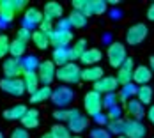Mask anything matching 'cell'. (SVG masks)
<instances>
[{"label":"cell","instance_id":"1","mask_svg":"<svg viewBox=\"0 0 154 138\" xmlns=\"http://www.w3.org/2000/svg\"><path fill=\"white\" fill-rule=\"evenodd\" d=\"M57 78L64 81V83H67V85H71V83H76L82 80V69H80V66L75 64V62H69V64H66V66H62L57 69Z\"/></svg>","mask_w":154,"mask_h":138},{"label":"cell","instance_id":"2","mask_svg":"<svg viewBox=\"0 0 154 138\" xmlns=\"http://www.w3.org/2000/svg\"><path fill=\"white\" fill-rule=\"evenodd\" d=\"M83 108H85L87 115L97 117L103 110V96L96 90H89L83 97Z\"/></svg>","mask_w":154,"mask_h":138},{"label":"cell","instance_id":"3","mask_svg":"<svg viewBox=\"0 0 154 138\" xmlns=\"http://www.w3.org/2000/svg\"><path fill=\"white\" fill-rule=\"evenodd\" d=\"M73 99H75V92L71 90L69 85H60L51 92V103L59 108H66L67 105H71Z\"/></svg>","mask_w":154,"mask_h":138},{"label":"cell","instance_id":"4","mask_svg":"<svg viewBox=\"0 0 154 138\" xmlns=\"http://www.w3.org/2000/svg\"><path fill=\"white\" fill-rule=\"evenodd\" d=\"M106 57H108V62L112 67H121L124 62L128 60L126 57V48H124L122 43H112V44L106 48Z\"/></svg>","mask_w":154,"mask_h":138},{"label":"cell","instance_id":"5","mask_svg":"<svg viewBox=\"0 0 154 138\" xmlns=\"http://www.w3.org/2000/svg\"><path fill=\"white\" fill-rule=\"evenodd\" d=\"M0 89L9 94V96H14L20 97L25 94V83H23V78H2L0 80Z\"/></svg>","mask_w":154,"mask_h":138},{"label":"cell","instance_id":"6","mask_svg":"<svg viewBox=\"0 0 154 138\" xmlns=\"http://www.w3.org/2000/svg\"><path fill=\"white\" fill-rule=\"evenodd\" d=\"M147 25L145 23H135V25H131L128 32H126V41H128V44L131 46H137L140 44L145 37H147Z\"/></svg>","mask_w":154,"mask_h":138},{"label":"cell","instance_id":"7","mask_svg":"<svg viewBox=\"0 0 154 138\" xmlns=\"http://www.w3.org/2000/svg\"><path fill=\"white\" fill-rule=\"evenodd\" d=\"M87 127H89V117L83 115L80 110H73V113H71V117L67 121V129L71 133H76L78 135V133H82Z\"/></svg>","mask_w":154,"mask_h":138},{"label":"cell","instance_id":"8","mask_svg":"<svg viewBox=\"0 0 154 138\" xmlns=\"http://www.w3.org/2000/svg\"><path fill=\"white\" fill-rule=\"evenodd\" d=\"M37 76H39V81L43 85H48L53 81V78H57V71H55V64L51 60H43L39 62V67H37Z\"/></svg>","mask_w":154,"mask_h":138},{"label":"cell","instance_id":"9","mask_svg":"<svg viewBox=\"0 0 154 138\" xmlns=\"http://www.w3.org/2000/svg\"><path fill=\"white\" fill-rule=\"evenodd\" d=\"M2 71H4V76L5 78H20L23 76V66H21V60L20 59H5L4 64H2Z\"/></svg>","mask_w":154,"mask_h":138},{"label":"cell","instance_id":"10","mask_svg":"<svg viewBox=\"0 0 154 138\" xmlns=\"http://www.w3.org/2000/svg\"><path fill=\"white\" fill-rule=\"evenodd\" d=\"M73 41V32L64 30V29H55L50 34V44L53 48H66Z\"/></svg>","mask_w":154,"mask_h":138},{"label":"cell","instance_id":"11","mask_svg":"<svg viewBox=\"0 0 154 138\" xmlns=\"http://www.w3.org/2000/svg\"><path fill=\"white\" fill-rule=\"evenodd\" d=\"M117 85H119V81H117L115 76H103L101 80H97V81L94 83L92 90L99 92L101 96H103V94H105V96H106V94H115Z\"/></svg>","mask_w":154,"mask_h":138},{"label":"cell","instance_id":"12","mask_svg":"<svg viewBox=\"0 0 154 138\" xmlns=\"http://www.w3.org/2000/svg\"><path fill=\"white\" fill-rule=\"evenodd\" d=\"M147 135L145 126L142 124V121H126V127H124V136L126 138H143Z\"/></svg>","mask_w":154,"mask_h":138},{"label":"cell","instance_id":"13","mask_svg":"<svg viewBox=\"0 0 154 138\" xmlns=\"http://www.w3.org/2000/svg\"><path fill=\"white\" fill-rule=\"evenodd\" d=\"M133 71H135L133 60H131V59H128V60L119 67V71H117V76H115V78H117V81H119L122 87L129 85V83L133 81Z\"/></svg>","mask_w":154,"mask_h":138},{"label":"cell","instance_id":"14","mask_svg":"<svg viewBox=\"0 0 154 138\" xmlns=\"http://www.w3.org/2000/svg\"><path fill=\"white\" fill-rule=\"evenodd\" d=\"M45 20V14L39 11V9H35V7H29L27 11H25V14H23V27H27V29H30V27H39V23Z\"/></svg>","mask_w":154,"mask_h":138},{"label":"cell","instance_id":"15","mask_svg":"<svg viewBox=\"0 0 154 138\" xmlns=\"http://www.w3.org/2000/svg\"><path fill=\"white\" fill-rule=\"evenodd\" d=\"M101 59H103V53L99 48H87L85 53L80 57V62H83L87 67H91V66H99L97 62H101Z\"/></svg>","mask_w":154,"mask_h":138},{"label":"cell","instance_id":"16","mask_svg":"<svg viewBox=\"0 0 154 138\" xmlns=\"http://www.w3.org/2000/svg\"><path fill=\"white\" fill-rule=\"evenodd\" d=\"M151 78H152L151 67H147V66H138V67H135V71H133V81H135L138 87L147 85V83L151 81Z\"/></svg>","mask_w":154,"mask_h":138},{"label":"cell","instance_id":"17","mask_svg":"<svg viewBox=\"0 0 154 138\" xmlns=\"http://www.w3.org/2000/svg\"><path fill=\"white\" fill-rule=\"evenodd\" d=\"M51 62L55 66H66L69 62H73V57H71V48H55L53 50V57H51Z\"/></svg>","mask_w":154,"mask_h":138},{"label":"cell","instance_id":"18","mask_svg":"<svg viewBox=\"0 0 154 138\" xmlns=\"http://www.w3.org/2000/svg\"><path fill=\"white\" fill-rule=\"evenodd\" d=\"M106 2L105 0H87V5H85V11H83V14L87 16H99L103 14L105 11H106Z\"/></svg>","mask_w":154,"mask_h":138},{"label":"cell","instance_id":"19","mask_svg":"<svg viewBox=\"0 0 154 138\" xmlns=\"http://www.w3.org/2000/svg\"><path fill=\"white\" fill-rule=\"evenodd\" d=\"M105 76V71H103V67L101 66H91V67H85V69H82V80L83 81H97V80H101V78Z\"/></svg>","mask_w":154,"mask_h":138},{"label":"cell","instance_id":"20","mask_svg":"<svg viewBox=\"0 0 154 138\" xmlns=\"http://www.w3.org/2000/svg\"><path fill=\"white\" fill-rule=\"evenodd\" d=\"M23 83H25V90L29 94H34V92L39 89V76H37V71H27L23 73Z\"/></svg>","mask_w":154,"mask_h":138},{"label":"cell","instance_id":"21","mask_svg":"<svg viewBox=\"0 0 154 138\" xmlns=\"http://www.w3.org/2000/svg\"><path fill=\"white\" fill-rule=\"evenodd\" d=\"M64 13V9H62V5L59 2H48L46 5H45V9H43V14L46 20H59Z\"/></svg>","mask_w":154,"mask_h":138},{"label":"cell","instance_id":"22","mask_svg":"<svg viewBox=\"0 0 154 138\" xmlns=\"http://www.w3.org/2000/svg\"><path fill=\"white\" fill-rule=\"evenodd\" d=\"M21 124H23V127H25L27 131L37 127V126H39V112H37L35 108H29L27 113H25V117L21 119Z\"/></svg>","mask_w":154,"mask_h":138},{"label":"cell","instance_id":"23","mask_svg":"<svg viewBox=\"0 0 154 138\" xmlns=\"http://www.w3.org/2000/svg\"><path fill=\"white\" fill-rule=\"evenodd\" d=\"M27 110L29 108L25 106V105H14L13 108H9V110L4 112V119H7V121H21L25 117Z\"/></svg>","mask_w":154,"mask_h":138},{"label":"cell","instance_id":"24","mask_svg":"<svg viewBox=\"0 0 154 138\" xmlns=\"http://www.w3.org/2000/svg\"><path fill=\"white\" fill-rule=\"evenodd\" d=\"M128 113H129L135 121H140L143 115H147V112L143 110V105L140 103L138 99H129V101H128Z\"/></svg>","mask_w":154,"mask_h":138},{"label":"cell","instance_id":"25","mask_svg":"<svg viewBox=\"0 0 154 138\" xmlns=\"http://www.w3.org/2000/svg\"><path fill=\"white\" fill-rule=\"evenodd\" d=\"M51 92H53V89H50L48 85H43V87H39V89L30 96V101L32 103H43V101H48V99H51Z\"/></svg>","mask_w":154,"mask_h":138},{"label":"cell","instance_id":"26","mask_svg":"<svg viewBox=\"0 0 154 138\" xmlns=\"http://www.w3.org/2000/svg\"><path fill=\"white\" fill-rule=\"evenodd\" d=\"M14 14L16 13L11 9L9 0H0V20L4 23H11V21H14Z\"/></svg>","mask_w":154,"mask_h":138},{"label":"cell","instance_id":"27","mask_svg":"<svg viewBox=\"0 0 154 138\" xmlns=\"http://www.w3.org/2000/svg\"><path fill=\"white\" fill-rule=\"evenodd\" d=\"M9 53L13 59H20L27 53V43H21L20 39H13L11 41V48H9Z\"/></svg>","mask_w":154,"mask_h":138},{"label":"cell","instance_id":"28","mask_svg":"<svg viewBox=\"0 0 154 138\" xmlns=\"http://www.w3.org/2000/svg\"><path fill=\"white\" fill-rule=\"evenodd\" d=\"M32 43H34L35 48H39V50H46L48 46H50V35L35 30V32H32Z\"/></svg>","mask_w":154,"mask_h":138},{"label":"cell","instance_id":"29","mask_svg":"<svg viewBox=\"0 0 154 138\" xmlns=\"http://www.w3.org/2000/svg\"><path fill=\"white\" fill-rule=\"evenodd\" d=\"M67 20H69L71 27H75V29H83L87 25V16L83 14V13H80V11H73Z\"/></svg>","mask_w":154,"mask_h":138},{"label":"cell","instance_id":"30","mask_svg":"<svg viewBox=\"0 0 154 138\" xmlns=\"http://www.w3.org/2000/svg\"><path fill=\"white\" fill-rule=\"evenodd\" d=\"M152 89L149 85H142L138 87V92H137V99H138L142 105H149L152 101Z\"/></svg>","mask_w":154,"mask_h":138},{"label":"cell","instance_id":"31","mask_svg":"<svg viewBox=\"0 0 154 138\" xmlns=\"http://www.w3.org/2000/svg\"><path fill=\"white\" fill-rule=\"evenodd\" d=\"M124 127H126V121L124 119H117V121H110L106 124V129L110 135H117V136H121L124 133Z\"/></svg>","mask_w":154,"mask_h":138},{"label":"cell","instance_id":"32","mask_svg":"<svg viewBox=\"0 0 154 138\" xmlns=\"http://www.w3.org/2000/svg\"><path fill=\"white\" fill-rule=\"evenodd\" d=\"M85 50H87V41H85V39H78L76 43L73 44V48H71V57H73V60H80V57L85 53Z\"/></svg>","mask_w":154,"mask_h":138},{"label":"cell","instance_id":"33","mask_svg":"<svg viewBox=\"0 0 154 138\" xmlns=\"http://www.w3.org/2000/svg\"><path fill=\"white\" fill-rule=\"evenodd\" d=\"M21 66H23V73H27V71H37L39 60H37L34 55H29V57H25V59L21 60Z\"/></svg>","mask_w":154,"mask_h":138},{"label":"cell","instance_id":"34","mask_svg":"<svg viewBox=\"0 0 154 138\" xmlns=\"http://www.w3.org/2000/svg\"><path fill=\"white\" fill-rule=\"evenodd\" d=\"M51 133L55 135V138H69V129H67V126H64V124H53L51 126Z\"/></svg>","mask_w":154,"mask_h":138},{"label":"cell","instance_id":"35","mask_svg":"<svg viewBox=\"0 0 154 138\" xmlns=\"http://www.w3.org/2000/svg\"><path fill=\"white\" fill-rule=\"evenodd\" d=\"M71 113H73V110H67V108H59V110H55L53 112V119H57V121H60V122H67L69 121V117H71Z\"/></svg>","mask_w":154,"mask_h":138},{"label":"cell","instance_id":"36","mask_svg":"<svg viewBox=\"0 0 154 138\" xmlns=\"http://www.w3.org/2000/svg\"><path fill=\"white\" fill-rule=\"evenodd\" d=\"M137 92H138V87H135L133 83H129V85L122 87V92H121V99H122L124 103H126V101H128V99H129L133 94L137 96Z\"/></svg>","mask_w":154,"mask_h":138},{"label":"cell","instance_id":"37","mask_svg":"<svg viewBox=\"0 0 154 138\" xmlns=\"http://www.w3.org/2000/svg\"><path fill=\"white\" fill-rule=\"evenodd\" d=\"M9 48H11V41L5 34L0 35V59H4L7 53H9Z\"/></svg>","mask_w":154,"mask_h":138},{"label":"cell","instance_id":"38","mask_svg":"<svg viewBox=\"0 0 154 138\" xmlns=\"http://www.w3.org/2000/svg\"><path fill=\"white\" fill-rule=\"evenodd\" d=\"M53 30H55V27H53V21H51V20H46V18H45V20L39 23V32H43V34L50 35Z\"/></svg>","mask_w":154,"mask_h":138},{"label":"cell","instance_id":"39","mask_svg":"<svg viewBox=\"0 0 154 138\" xmlns=\"http://www.w3.org/2000/svg\"><path fill=\"white\" fill-rule=\"evenodd\" d=\"M16 39H20L21 43H29V41H32V32H30V29H27V27H21V29L18 30Z\"/></svg>","mask_w":154,"mask_h":138},{"label":"cell","instance_id":"40","mask_svg":"<svg viewBox=\"0 0 154 138\" xmlns=\"http://www.w3.org/2000/svg\"><path fill=\"white\" fill-rule=\"evenodd\" d=\"M103 106H106L108 110L113 106H117V96L115 94H106L105 97H103Z\"/></svg>","mask_w":154,"mask_h":138},{"label":"cell","instance_id":"41","mask_svg":"<svg viewBox=\"0 0 154 138\" xmlns=\"http://www.w3.org/2000/svg\"><path fill=\"white\" fill-rule=\"evenodd\" d=\"M112 135L108 133V129H105V127H96V129H92L91 131V138H110Z\"/></svg>","mask_w":154,"mask_h":138},{"label":"cell","instance_id":"42","mask_svg":"<svg viewBox=\"0 0 154 138\" xmlns=\"http://www.w3.org/2000/svg\"><path fill=\"white\" fill-rule=\"evenodd\" d=\"M106 119H108V122H110V121H117V119H121V108L119 106L110 108V110H108Z\"/></svg>","mask_w":154,"mask_h":138},{"label":"cell","instance_id":"43","mask_svg":"<svg viewBox=\"0 0 154 138\" xmlns=\"http://www.w3.org/2000/svg\"><path fill=\"white\" fill-rule=\"evenodd\" d=\"M9 5H11V9H13L14 13H18V11H21V9L27 5V2H25V0H9Z\"/></svg>","mask_w":154,"mask_h":138},{"label":"cell","instance_id":"44","mask_svg":"<svg viewBox=\"0 0 154 138\" xmlns=\"http://www.w3.org/2000/svg\"><path fill=\"white\" fill-rule=\"evenodd\" d=\"M11 138H30V136H29V131L25 127H16L11 133Z\"/></svg>","mask_w":154,"mask_h":138},{"label":"cell","instance_id":"45","mask_svg":"<svg viewBox=\"0 0 154 138\" xmlns=\"http://www.w3.org/2000/svg\"><path fill=\"white\" fill-rule=\"evenodd\" d=\"M85 5H87V0H73V11L83 13L85 11Z\"/></svg>","mask_w":154,"mask_h":138},{"label":"cell","instance_id":"46","mask_svg":"<svg viewBox=\"0 0 154 138\" xmlns=\"http://www.w3.org/2000/svg\"><path fill=\"white\" fill-rule=\"evenodd\" d=\"M147 119H149V122L154 126V105H151V108L147 110Z\"/></svg>","mask_w":154,"mask_h":138},{"label":"cell","instance_id":"47","mask_svg":"<svg viewBox=\"0 0 154 138\" xmlns=\"http://www.w3.org/2000/svg\"><path fill=\"white\" fill-rule=\"evenodd\" d=\"M147 18H149L151 21H154V2L149 5V9H147Z\"/></svg>","mask_w":154,"mask_h":138},{"label":"cell","instance_id":"48","mask_svg":"<svg viewBox=\"0 0 154 138\" xmlns=\"http://www.w3.org/2000/svg\"><path fill=\"white\" fill-rule=\"evenodd\" d=\"M94 119H96V122H106V117H105V115H101V113H99L97 117H94Z\"/></svg>","mask_w":154,"mask_h":138},{"label":"cell","instance_id":"49","mask_svg":"<svg viewBox=\"0 0 154 138\" xmlns=\"http://www.w3.org/2000/svg\"><path fill=\"white\" fill-rule=\"evenodd\" d=\"M41 138H55V135H53V133L50 131V133H45V135H43Z\"/></svg>","mask_w":154,"mask_h":138},{"label":"cell","instance_id":"50","mask_svg":"<svg viewBox=\"0 0 154 138\" xmlns=\"http://www.w3.org/2000/svg\"><path fill=\"white\" fill-rule=\"evenodd\" d=\"M149 62H151V71H154V55L149 59Z\"/></svg>","mask_w":154,"mask_h":138},{"label":"cell","instance_id":"51","mask_svg":"<svg viewBox=\"0 0 154 138\" xmlns=\"http://www.w3.org/2000/svg\"><path fill=\"white\" fill-rule=\"evenodd\" d=\"M69 138H82V136H80V135H71Z\"/></svg>","mask_w":154,"mask_h":138},{"label":"cell","instance_id":"52","mask_svg":"<svg viewBox=\"0 0 154 138\" xmlns=\"http://www.w3.org/2000/svg\"><path fill=\"white\" fill-rule=\"evenodd\" d=\"M117 138H126V136H124V135H121V136H117Z\"/></svg>","mask_w":154,"mask_h":138},{"label":"cell","instance_id":"53","mask_svg":"<svg viewBox=\"0 0 154 138\" xmlns=\"http://www.w3.org/2000/svg\"><path fill=\"white\" fill-rule=\"evenodd\" d=\"M0 138H4V135H2V133H0Z\"/></svg>","mask_w":154,"mask_h":138}]
</instances>
